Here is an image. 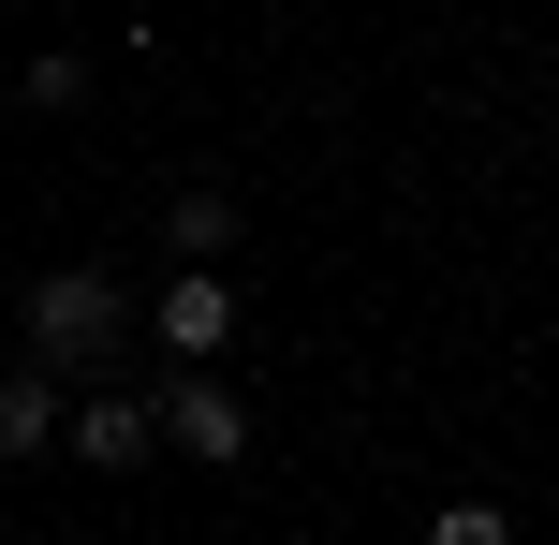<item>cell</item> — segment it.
Segmentation results:
<instances>
[{
  "label": "cell",
  "mask_w": 559,
  "mask_h": 545,
  "mask_svg": "<svg viewBox=\"0 0 559 545\" xmlns=\"http://www.w3.org/2000/svg\"><path fill=\"white\" fill-rule=\"evenodd\" d=\"M59 399H74V383H59V369H0V458H45V442L74 428V413H59Z\"/></svg>",
  "instance_id": "5"
},
{
  "label": "cell",
  "mask_w": 559,
  "mask_h": 545,
  "mask_svg": "<svg viewBox=\"0 0 559 545\" xmlns=\"http://www.w3.org/2000/svg\"><path fill=\"white\" fill-rule=\"evenodd\" d=\"M427 545H515V517H486V501H456V517H427Z\"/></svg>",
  "instance_id": "8"
},
{
  "label": "cell",
  "mask_w": 559,
  "mask_h": 545,
  "mask_svg": "<svg viewBox=\"0 0 559 545\" xmlns=\"http://www.w3.org/2000/svg\"><path fill=\"white\" fill-rule=\"evenodd\" d=\"M29 104L74 118V104H88V59H74V45H45V59H29Z\"/></svg>",
  "instance_id": "7"
},
{
  "label": "cell",
  "mask_w": 559,
  "mask_h": 545,
  "mask_svg": "<svg viewBox=\"0 0 559 545\" xmlns=\"http://www.w3.org/2000/svg\"><path fill=\"white\" fill-rule=\"evenodd\" d=\"M118 324H133V310H118V281L59 265V281H29V369H59V383H74V369H104V354H118Z\"/></svg>",
  "instance_id": "1"
},
{
  "label": "cell",
  "mask_w": 559,
  "mask_h": 545,
  "mask_svg": "<svg viewBox=\"0 0 559 545\" xmlns=\"http://www.w3.org/2000/svg\"><path fill=\"white\" fill-rule=\"evenodd\" d=\"M147 413H163V442H177V458H206V472H236V458H251V399H222L206 369H177Z\"/></svg>",
  "instance_id": "2"
},
{
  "label": "cell",
  "mask_w": 559,
  "mask_h": 545,
  "mask_svg": "<svg viewBox=\"0 0 559 545\" xmlns=\"http://www.w3.org/2000/svg\"><path fill=\"white\" fill-rule=\"evenodd\" d=\"M147 324H163V354H177V369H206V354L236 340V281H222V265H177V281L147 295Z\"/></svg>",
  "instance_id": "3"
},
{
  "label": "cell",
  "mask_w": 559,
  "mask_h": 545,
  "mask_svg": "<svg viewBox=\"0 0 559 545\" xmlns=\"http://www.w3.org/2000/svg\"><path fill=\"white\" fill-rule=\"evenodd\" d=\"M163 236H177V265H222V251H236V192H222V177H192V192L163 206Z\"/></svg>",
  "instance_id": "6"
},
{
  "label": "cell",
  "mask_w": 559,
  "mask_h": 545,
  "mask_svg": "<svg viewBox=\"0 0 559 545\" xmlns=\"http://www.w3.org/2000/svg\"><path fill=\"white\" fill-rule=\"evenodd\" d=\"M59 442H74L88 472H133L147 442H163V413H147V399H118V383H88V399H74V428H59Z\"/></svg>",
  "instance_id": "4"
}]
</instances>
